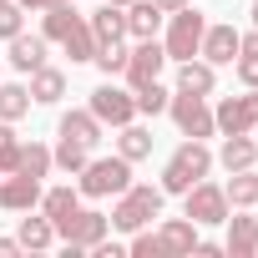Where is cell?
I'll return each mask as SVG.
<instances>
[{"label": "cell", "mask_w": 258, "mask_h": 258, "mask_svg": "<svg viewBox=\"0 0 258 258\" xmlns=\"http://www.w3.org/2000/svg\"><path fill=\"white\" fill-rule=\"evenodd\" d=\"M26 91H31V101L51 106V101H61V96H66V76H61L56 66H36V71H31V86H26Z\"/></svg>", "instance_id": "obj_19"}, {"label": "cell", "mask_w": 258, "mask_h": 258, "mask_svg": "<svg viewBox=\"0 0 258 258\" xmlns=\"http://www.w3.org/2000/svg\"><path fill=\"white\" fill-rule=\"evenodd\" d=\"M16 253H26L21 238H0V258H16Z\"/></svg>", "instance_id": "obj_37"}, {"label": "cell", "mask_w": 258, "mask_h": 258, "mask_svg": "<svg viewBox=\"0 0 258 258\" xmlns=\"http://www.w3.org/2000/svg\"><path fill=\"white\" fill-rule=\"evenodd\" d=\"M11 126L16 121H0V172H16V157H21V137Z\"/></svg>", "instance_id": "obj_33"}, {"label": "cell", "mask_w": 258, "mask_h": 258, "mask_svg": "<svg viewBox=\"0 0 258 258\" xmlns=\"http://www.w3.org/2000/svg\"><path fill=\"white\" fill-rule=\"evenodd\" d=\"M248 16H253V26H258V0H253V11H248Z\"/></svg>", "instance_id": "obj_41"}, {"label": "cell", "mask_w": 258, "mask_h": 258, "mask_svg": "<svg viewBox=\"0 0 258 258\" xmlns=\"http://www.w3.org/2000/svg\"><path fill=\"white\" fill-rule=\"evenodd\" d=\"M213 86H218V66H208V61H198V56L177 61V91H192V96H213Z\"/></svg>", "instance_id": "obj_15"}, {"label": "cell", "mask_w": 258, "mask_h": 258, "mask_svg": "<svg viewBox=\"0 0 258 258\" xmlns=\"http://www.w3.org/2000/svg\"><path fill=\"white\" fill-rule=\"evenodd\" d=\"M11 66L26 71V76H31L36 66H46V36H26V31L11 36Z\"/></svg>", "instance_id": "obj_17"}, {"label": "cell", "mask_w": 258, "mask_h": 258, "mask_svg": "<svg viewBox=\"0 0 258 258\" xmlns=\"http://www.w3.org/2000/svg\"><path fill=\"white\" fill-rule=\"evenodd\" d=\"M91 61H96L106 76H121V71H126V46H121V41H106V46H96Z\"/></svg>", "instance_id": "obj_32"}, {"label": "cell", "mask_w": 258, "mask_h": 258, "mask_svg": "<svg viewBox=\"0 0 258 258\" xmlns=\"http://www.w3.org/2000/svg\"><path fill=\"white\" fill-rule=\"evenodd\" d=\"M21 21H26V11L16 6V0H0V41L21 36Z\"/></svg>", "instance_id": "obj_35"}, {"label": "cell", "mask_w": 258, "mask_h": 258, "mask_svg": "<svg viewBox=\"0 0 258 258\" xmlns=\"http://www.w3.org/2000/svg\"><path fill=\"white\" fill-rule=\"evenodd\" d=\"M106 6H121V11H126V6H132V0H106Z\"/></svg>", "instance_id": "obj_40"}, {"label": "cell", "mask_w": 258, "mask_h": 258, "mask_svg": "<svg viewBox=\"0 0 258 258\" xmlns=\"http://www.w3.org/2000/svg\"><path fill=\"white\" fill-rule=\"evenodd\" d=\"M167 36H162V51H167V61H187V56H198V46H203V31H208V16L198 11V6H182V11H167Z\"/></svg>", "instance_id": "obj_4"}, {"label": "cell", "mask_w": 258, "mask_h": 258, "mask_svg": "<svg viewBox=\"0 0 258 258\" xmlns=\"http://www.w3.org/2000/svg\"><path fill=\"white\" fill-rule=\"evenodd\" d=\"M208 172H213V152H208L198 137H187V142L167 157V167H162V192H177V198H182V192H187L192 182H203Z\"/></svg>", "instance_id": "obj_2"}, {"label": "cell", "mask_w": 258, "mask_h": 258, "mask_svg": "<svg viewBox=\"0 0 258 258\" xmlns=\"http://www.w3.org/2000/svg\"><path fill=\"white\" fill-rule=\"evenodd\" d=\"M213 126L223 137H238V132H253L258 126V86H248L243 96H223L213 106Z\"/></svg>", "instance_id": "obj_8"}, {"label": "cell", "mask_w": 258, "mask_h": 258, "mask_svg": "<svg viewBox=\"0 0 258 258\" xmlns=\"http://www.w3.org/2000/svg\"><path fill=\"white\" fill-rule=\"evenodd\" d=\"M157 238H162L167 253H198V223L192 218H167L157 228Z\"/></svg>", "instance_id": "obj_18"}, {"label": "cell", "mask_w": 258, "mask_h": 258, "mask_svg": "<svg viewBox=\"0 0 258 258\" xmlns=\"http://www.w3.org/2000/svg\"><path fill=\"white\" fill-rule=\"evenodd\" d=\"M253 132H258V126H253Z\"/></svg>", "instance_id": "obj_42"}, {"label": "cell", "mask_w": 258, "mask_h": 258, "mask_svg": "<svg viewBox=\"0 0 258 258\" xmlns=\"http://www.w3.org/2000/svg\"><path fill=\"white\" fill-rule=\"evenodd\" d=\"M21 11H51V6H61V0H16Z\"/></svg>", "instance_id": "obj_38"}, {"label": "cell", "mask_w": 258, "mask_h": 258, "mask_svg": "<svg viewBox=\"0 0 258 258\" xmlns=\"http://www.w3.org/2000/svg\"><path fill=\"white\" fill-rule=\"evenodd\" d=\"M223 192H228V208H258V172H253V167L233 172Z\"/></svg>", "instance_id": "obj_25"}, {"label": "cell", "mask_w": 258, "mask_h": 258, "mask_svg": "<svg viewBox=\"0 0 258 258\" xmlns=\"http://www.w3.org/2000/svg\"><path fill=\"white\" fill-rule=\"evenodd\" d=\"M132 96H137V111H142V116H157V111H167V96H172V91H167L162 81H147V86H137Z\"/></svg>", "instance_id": "obj_31"}, {"label": "cell", "mask_w": 258, "mask_h": 258, "mask_svg": "<svg viewBox=\"0 0 258 258\" xmlns=\"http://www.w3.org/2000/svg\"><path fill=\"white\" fill-rule=\"evenodd\" d=\"M31 111V91L26 86H11V81H0V121H21Z\"/></svg>", "instance_id": "obj_29"}, {"label": "cell", "mask_w": 258, "mask_h": 258, "mask_svg": "<svg viewBox=\"0 0 258 258\" xmlns=\"http://www.w3.org/2000/svg\"><path fill=\"white\" fill-rule=\"evenodd\" d=\"M16 238H21L26 253H41V248L56 243V223H51L46 213H41V218H21V233H16Z\"/></svg>", "instance_id": "obj_22"}, {"label": "cell", "mask_w": 258, "mask_h": 258, "mask_svg": "<svg viewBox=\"0 0 258 258\" xmlns=\"http://www.w3.org/2000/svg\"><path fill=\"white\" fill-rule=\"evenodd\" d=\"M233 71H238V81H243V86H258V51H238Z\"/></svg>", "instance_id": "obj_36"}, {"label": "cell", "mask_w": 258, "mask_h": 258, "mask_svg": "<svg viewBox=\"0 0 258 258\" xmlns=\"http://www.w3.org/2000/svg\"><path fill=\"white\" fill-rule=\"evenodd\" d=\"M76 177H81V182H76L81 198H116V192L132 187V162H126L121 152H116V157H86V167H81Z\"/></svg>", "instance_id": "obj_1"}, {"label": "cell", "mask_w": 258, "mask_h": 258, "mask_svg": "<svg viewBox=\"0 0 258 258\" xmlns=\"http://www.w3.org/2000/svg\"><path fill=\"white\" fill-rule=\"evenodd\" d=\"M162 11H182V6H192V0H157Z\"/></svg>", "instance_id": "obj_39"}, {"label": "cell", "mask_w": 258, "mask_h": 258, "mask_svg": "<svg viewBox=\"0 0 258 258\" xmlns=\"http://www.w3.org/2000/svg\"><path fill=\"white\" fill-rule=\"evenodd\" d=\"M76 208H81V192H76V187H51V192H41V213H46L51 223L71 218Z\"/></svg>", "instance_id": "obj_26"}, {"label": "cell", "mask_w": 258, "mask_h": 258, "mask_svg": "<svg viewBox=\"0 0 258 258\" xmlns=\"http://www.w3.org/2000/svg\"><path fill=\"white\" fill-rule=\"evenodd\" d=\"M162 187H152V182H132L126 192H116V208H111V228H121V233H137V228H147L157 213H162Z\"/></svg>", "instance_id": "obj_3"}, {"label": "cell", "mask_w": 258, "mask_h": 258, "mask_svg": "<svg viewBox=\"0 0 258 258\" xmlns=\"http://www.w3.org/2000/svg\"><path fill=\"white\" fill-rule=\"evenodd\" d=\"M167 111H172V121H177V132L182 137H213L218 126H213V106H208V96H192V91H177V96H167Z\"/></svg>", "instance_id": "obj_7"}, {"label": "cell", "mask_w": 258, "mask_h": 258, "mask_svg": "<svg viewBox=\"0 0 258 258\" xmlns=\"http://www.w3.org/2000/svg\"><path fill=\"white\" fill-rule=\"evenodd\" d=\"M162 21H167V11L157 0H132V6H126V36L132 41H152L162 31Z\"/></svg>", "instance_id": "obj_14"}, {"label": "cell", "mask_w": 258, "mask_h": 258, "mask_svg": "<svg viewBox=\"0 0 258 258\" xmlns=\"http://www.w3.org/2000/svg\"><path fill=\"white\" fill-rule=\"evenodd\" d=\"M86 26H91L96 46H106V41H126V11H121V6H101V11H91Z\"/></svg>", "instance_id": "obj_16"}, {"label": "cell", "mask_w": 258, "mask_h": 258, "mask_svg": "<svg viewBox=\"0 0 258 258\" xmlns=\"http://www.w3.org/2000/svg\"><path fill=\"white\" fill-rule=\"evenodd\" d=\"M126 253H132V258H162L167 248H162V238H157V233L137 228V233H132V243H126Z\"/></svg>", "instance_id": "obj_34"}, {"label": "cell", "mask_w": 258, "mask_h": 258, "mask_svg": "<svg viewBox=\"0 0 258 258\" xmlns=\"http://www.w3.org/2000/svg\"><path fill=\"white\" fill-rule=\"evenodd\" d=\"M86 157H91V147H81V142L61 137V147L51 152V167H61V172H81V167H86Z\"/></svg>", "instance_id": "obj_30"}, {"label": "cell", "mask_w": 258, "mask_h": 258, "mask_svg": "<svg viewBox=\"0 0 258 258\" xmlns=\"http://www.w3.org/2000/svg\"><path fill=\"white\" fill-rule=\"evenodd\" d=\"M16 172H26V177H46V172H51V147H41V142H21Z\"/></svg>", "instance_id": "obj_28"}, {"label": "cell", "mask_w": 258, "mask_h": 258, "mask_svg": "<svg viewBox=\"0 0 258 258\" xmlns=\"http://www.w3.org/2000/svg\"><path fill=\"white\" fill-rule=\"evenodd\" d=\"M116 152H121L126 162L152 157V132H147V126H137V121H126V126H121V137H116Z\"/></svg>", "instance_id": "obj_23"}, {"label": "cell", "mask_w": 258, "mask_h": 258, "mask_svg": "<svg viewBox=\"0 0 258 258\" xmlns=\"http://www.w3.org/2000/svg\"><path fill=\"white\" fill-rule=\"evenodd\" d=\"M61 137H71V142H81V147H96V142H101V121L91 116V106H86V111H66V116H61Z\"/></svg>", "instance_id": "obj_21"}, {"label": "cell", "mask_w": 258, "mask_h": 258, "mask_svg": "<svg viewBox=\"0 0 258 258\" xmlns=\"http://www.w3.org/2000/svg\"><path fill=\"white\" fill-rule=\"evenodd\" d=\"M218 162H223L228 172H243V167H253V162H258V142H253L248 132H238V137H223V152H218Z\"/></svg>", "instance_id": "obj_20"}, {"label": "cell", "mask_w": 258, "mask_h": 258, "mask_svg": "<svg viewBox=\"0 0 258 258\" xmlns=\"http://www.w3.org/2000/svg\"><path fill=\"white\" fill-rule=\"evenodd\" d=\"M182 218H192L198 228H213V223H223L228 218V192L218 187V182H192L187 192H182Z\"/></svg>", "instance_id": "obj_5"}, {"label": "cell", "mask_w": 258, "mask_h": 258, "mask_svg": "<svg viewBox=\"0 0 258 258\" xmlns=\"http://www.w3.org/2000/svg\"><path fill=\"white\" fill-rule=\"evenodd\" d=\"M36 203H41V177L0 172V208H6V213H31Z\"/></svg>", "instance_id": "obj_11"}, {"label": "cell", "mask_w": 258, "mask_h": 258, "mask_svg": "<svg viewBox=\"0 0 258 258\" xmlns=\"http://www.w3.org/2000/svg\"><path fill=\"white\" fill-rule=\"evenodd\" d=\"M198 56H203L208 66H233V61H238V31H233V26H208Z\"/></svg>", "instance_id": "obj_12"}, {"label": "cell", "mask_w": 258, "mask_h": 258, "mask_svg": "<svg viewBox=\"0 0 258 258\" xmlns=\"http://www.w3.org/2000/svg\"><path fill=\"white\" fill-rule=\"evenodd\" d=\"M76 21H81V11H71V0H61V6H51V11H46V21H41V36H46V41H61V36L76 26Z\"/></svg>", "instance_id": "obj_27"}, {"label": "cell", "mask_w": 258, "mask_h": 258, "mask_svg": "<svg viewBox=\"0 0 258 258\" xmlns=\"http://www.w3.org/2000/svg\"><path fill=\"white\" fill-rule=\"evenodd\" d=\"M162 66H167V51H162V41L152 36V41H137L132 51H126V71H121V76H126V86L137 91V86L157 81V76H162Z\"/></svg>", "instance_id": "obj_9"}, {"label": "cell", "mask_w": 258, "mask_h": 258, "mask_svg": "<svg viewBox=\"0 0 258 258\" xmlns=\"http://www.w3.org/2000/svg\"><path fill=\"white\" fill-rule=\"evenodd\" d=\"M223 223H228V243H223V253H228V258H258V218L233 213V218H223Z\"/></svg>", "instance_id": "obj_13"}, {"label": "cell", "mask_w": 258, "mask_h": 258, "mask_svg": "<svg viewBox=\"0 0 258 258\" xmlns=\"http://www.w3.org/2000/svg\"><path fill=\"white\" fill-rule=\"evenodd\" d=\"M61 46H66V56H71V66H81V61H91L96 56V36H91V26H86V16L61 36Z\"/></svg>", "instance_id": "obj_24"}, {"label": "cell", "mask_w": 258, "mask_h": 258, "mask_svg": "<svg viewBox=\"0 0 258 258\" xmlns=\"http://www.w3.org/2000/svg\"><path fill=\"white\" fill-rule=\"evenodd\" d=\"M91 116H96L101 126H106V121H111V126H126V121L137 116V96L106 81V86H96V91H91Z\"/></svg>", "instance_id": "obj_10"}, {"label": "cell", "mask_w": 258, "mask_h": 258, "mask_svg": "<svg viewBox=\"0 0 258 258\" xmlns=\"http://www.w3.org/2000/svg\"><path fill=\"white\" fill-rule=\"evenodd\" d=\"M106 233H111V218H106V213H96V208H76L71 218H61V223H56V238H66V243H71V248H81V253H91Z\"/></svg>", "instance_id": "obj_6"}]
</instances>
